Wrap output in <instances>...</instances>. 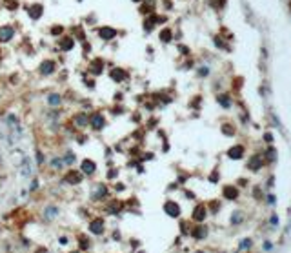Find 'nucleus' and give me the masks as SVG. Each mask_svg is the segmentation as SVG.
I'll list each match as a JSON object with an SVG mask.
<instances>
[{
    "instance_id": "2eb2a0df",
    "label": "nucleus",
    "mask_w": 291,
    "mask_h": 253,
    "mask_svg": "<svg viewBox=\"0 0 291 253\" xmlns=\"http://www.w3.org/2000/svg\"><path fill=\"white\" fill-rule=\"evenodd\" d=\"M111 78L116 80V82H120V80L124 78V71H122V69H113V71H111Z\"/></svg>"
},
{
    "instance_id": "0eeeda50",
    "label": "nucleus",
    "mask_w": 291,
    "mask_h": 253,
    "mask_svg": "<svg viewBox=\"0 0 291 253\" xmlns=\"http://www.w3.org/2000/svg\"><path fill=\"white\" fill-rule=\"evenodd\" d=\"M11 37H13V27H2V29H0V40H2V42L11 40Z\"/></svg>"
},
{
    "instance_id": "473e14b6",
    "label": "nucleus",
    "mask_w": 291,
    "mask_h": 253,
    "mask_svg": "<svg viewBox=\"0 0 291 253\" xmlns=\"http://www.w3.org/2000/svg\"><path fill=\"white\" fill-rule=\"evenodd\" d=\"M73 253H78V251H73Z\"/></svg>"
},
{
    "instance_id": "7c9ffc66",
    "label": "nucleus",
    "mask_w": 291,
    "mask_h": 253,
    "mask_svg": "<svg viewBox=\"0 0 291 253\" xmlns=\"http://www.w3.org/2000/svg\"><path fill=\"white\" fill-rule=\"evenodd\" d=\"M37 160H38V164L42 162V153H37Z\"/></svg>"
},
{
    "instance_id": "bb28decb",
    "label": "nucleus",
    "mask_w": 291,
    "mask_h": 253,
    "mask_svg": "<svg viewBox=\"0 0 291 253\" xmlns=\"http://www.w3.org/2000/svg\"><path fill=\"white\" fill-rule=\"evenodd\" d=\"M220 104H222V106H229L228 97H220Z\"/></svg>"
},
{
    "instance_id": "f257e3e1",
    "label": "nucleus",
    "mask_w": 291,
    "mask_h": 253,
    "mask_svg": "<svg viewBox=\"0 0 291 253\" xmlns=\"http://www.w3.org/2000/svg\"><path fill=\"white\" fill-rule=\"evenodd\" d=\"M33 175V166H31V160L27 157H24L22 160V177H26V179H29Z\"/></svg>"
},
{
    "instance_id": "393cba45",
    "label": "nucleus",
    "mask_w": 291,
    "mask_h": 253,
    "mask_svg": "<svg viewBox=\"0 0 291 253\" xmlns=\"http://www.w3.org/2000/svg\"><path fill=\"white\" fill-rule=\"evenodd\" d=\"M240 221H242V213H235V215H233V222L239 224Z\"/></svg>"
},
{
    "instance_id": "a211bd4d",
    "label": "nucleus",
    "mask_w": 291,
    "mask_h": 253,
    "mask_svg": "<svg viewBox=\"0 0 291 253\" xmlns=\"http://www.w3.org/2000/svg\"><path fill=\"white\" fill-rule=\"evenodd\" d=\"M11 157H13V162H15V164H18L20 160H24V153H20V151H13Z\"/></svg>"
},
{
    "instance_id": "6e6552de",
    "label": "nucleus",
    "mask_w": 291,
    "mask_h": 253,
    "mask_svg": "<svg viewBox=\"0 0 291 253\" xmlns=\"http://www.w3.org/2000/svg\"><path fill=\"white\" fill-rule=\"evenodd\" d=\"M91 231L93 233H96V235H100V233L104 231V222L102 221H95V222H91Z\"/></svg>"
},
{
    "instance_id": "4be33fe9",
    "label": "nucleus",
    "mask_w": 291,
    "mask_h": 253,
    "mask_svg": "<svg viewBox=\"0 0 291 253\" xmlns=\"http://www.w3.org/2000/svg\"><path fill=\"white\" fill-rule=\"evenodd\" d=\"M93 71H96L95 75H98L100 71H102V62H100V60H96V62H93Z\"/></svg>"
},
{
    "instance_id": "1a4fd4ad",
    "label": "nucleus",
    "mask_w": 291,
    "mask_h": 253,
    "mask_svg": "<svg viewBox=\"0 0 291 253\" xmlns=\"http://www.w3.org/2000/svg\"><path fill=\"white\" fill-rule=\"evenodd\" d=\"M91 124H93L96 129H100V127H104V117L102 115H95L93 118H91Z\"/></svg>"
},
{
    "instance_id": "c756f323",
    "label": "nucleus",
    "mask_w": 291,
    "mask_h": 253,
    "mask_svg": "<svg viewBox=\"0 0 291 253\" xmlns=\"http://www.w3.org/2000/svg\"><path fill=\"white\" fill-rule=\"evenodd\" d=\"M62 31V29H60V27H53V33H55V35H58V33Z\"/></svg>"
},
{
    "instance_id": "6ab92c4d",
    "label": "nucleus",
    "mask_w": 291,
    "mask_h": 253,
    "mask_svg": "<svg viewBox=\"0 0 291 253\" xmlns=\"http://www.w3.org/2000/svg\"><path fill=\"white\" fill-rule=\"evenodd\" d=\"M93 195L96 197V199H102V197L106 195V188H104V186H98V188H95V193H93Z\"/></svg>"
},
{
    "instance_id": "aec40b11",
    "label": "nucleus",
    "mask_w": 291,
    "mask_h": 253,
    "mask_svg": "<svg viewBox=\"0 0 291 253\" xmlns=\"http://www.w3.org/2000/svg\"><path fill=\"white\" fill-rule=\"evenodd\" d=\"M76 124H78V126H86V124H87V117L86 115H76Z\"/></svg>"
},
{
    "instance_id": "cd10ccee",
    "label": "nucleus",
    "mask_w": 291,
    "mask_h": 253,
    "mask_svg": "<svg viewBox=\"0 0 291 253\" xmlns=\"http://www.w3.org/2000/svg\"><path fill=\"white\" fill-rule=\"evenodd\" d=\"M7 7H11V9H15V7H17V2H13V0H7Z\"/></svg>"
},
{
    "instance_id": "ddd939ff",
    "label": "nucleus",
    "mask_w": 291,
    "mask_h": 253,
    "mask_svg": "<svg viewBox=\"0 0 291 253\" xmlns=\"http://www.w3.org/2000/svg\"><path fill=\"white\" fill-rule=\"evenodd\" d=\"M29 15H31L33 18H40V17H42V6L35 4L31 9H29Z\"/></svg>"
},
{
    "instance_id": "412c9836",
    "label": "nucleus",
    "mask_w": 291,
    "mask_h": 253,
    "mask_svg": "<svg viewBox=\"0 0 291 253\" xmlns=\"http://www.w3.org/2000/svg\"><path fill=\"white\" fill-rule=\"evenodd\" d=\"M251 248V241L249 239H244L242 242H240V250H249Z\"/></svg>"
},
{
    "instance_id": "2f4dec72",
    "label": "nucleus",
    "mask_w": 291,
    "mask_h": 253,
    "mask_svg": "<svg viewBox=\"0 0 291 253\" xmlns=\"http://www.w3.org/2000/svg\"><path fill=\"white\" fill-rule=\"evenodd\" d=\"M135 2H140V0H135Z\"/></svg>"
},
{
    "instance_id": "f03ea898",
    "label": "nucleus",
    "mask_w": 291,
    "mask_h": 253,
    "mask_svg": "<svg viewBox=\"0 0 291 253\" xmlns=\"http://www.w3.org/2000/svg\"><path fill=\"white\" fill-rule=\"evenodd\" d=\"M82 173L84 175H91V173H95V169H96V166H95V162L93 160H82Z\"/></svg>"
},
{
    "instance_id": "9d476101",
    "label": "nucleus",
    "mask_w": 291,
    "mask_h": 253,
    "mask_svg": "<svg viewBox=\"0 0 291 253\" xmlns=\"http://www.w3.org/2000/svg\"><path fill=\"white\" fill-rule=\"evenodd\" d=\"M66 180H67L69 184H78V182L82 180V175H80V173H69V175L66 177Z\"/></svg>"
},
{
    "instance_id": "39448f33",
    "label": "nucleus",
    "mask_w": 291,
    "mask_h": 253,
    "mask_svg": "<svg viewBox=\"0 0 291 253\" xmlns=\"http://www.w3.org/2000/svg\"><path fill=\"white\" fill-rule=\"evenodd\" d=\"M164 210H166V213L167 215H171V217H178V213H180V210H178V206L175 204V202H167Z\"/></svg>"
},
{
    "instance_id": "5701e85b",
    "label": "nucleus",
    "mask_w": 291,
    "mask_h": 253,
    "mask_svg": "<svg viewBox=\"0 0 291 253\" xmlns=\"http://www.w3.org/2000/svg\"><path fill=\"white\" fill-rule=\"evenodd\" d=\"M160 38H162V40H169V38H171V31H169V29H164L162 35H160Z\"/></svg>"
},
{
    "instance_id": "c85d7f7f",
    "label": "nucleus",
    "mask_w": 291,
    "mask_h": 253,
    "mask_svg": "<svg viewBox=\"0 0 291 253\" xmlns=\"http://www.w3.org/2000/svg\"><path fill=\"white\" fill-rule=\"evenodd\" d=\"M264 250H266V251H269V250H271V244L266 242V244H264Z\"/></svg>"
},
{
    "instance_id": "f3484780",
    "label": "nucleus",
    "mask_w": 291,
    "mask_h": 253,
    "mask_svg": "<svg viewBox=\"0 0 291 253\" xmlns=\"http://www.w3.org/2000/svg\"><path fill=\"white\" fill-rule=\"evenodd\" d=\"M224 195H226L228 199H235V197L239 195V191L235 190V188H226V191H224Z\"/></svg>"
},
{
    "instance_id": "4468645a",
    "label": "nucleus",
    "mask_w": 291,
    "mask_h": 253,
    "mask_svg": "<svg viewBox=\"0 0 291 253\" xmlns=\"http://www.w3.org/2000/svg\"><path fill=\"white\" fill-rule=\"evenodd\" d=\"M47 104H49V106H58V104H60V95H57V93L49 95V97H47Z\"/></svg>"
},
{
    "instance_id": "20e7f679",
    "label": "nucleus",
    "mask_w": 291,
    "mask_h": 253,
    "mask_svg": "<svg viewBox=\"0 0 291 253\" xmlns=\"http://www.w3.org/2000/svg\"><path fill=\"white\" fill-rule=\"evenodd\" d=\"M98 35H100V38H104V40H111L115 35H116V31H115L113 27H102V29L98 31Z\"/></svg>"
},
{
    "instance_id": "f8f14e48",
    "label": "nucleus",
    "mask_w": 291,
    "mask_h": 253,
    "mask_svg": "<svg viewBox=\"0 0 291 253\" xmlns=\"http://www.w3.org/2000/svg\"><path fill=\"white\" fill-rule=\"evenodd\" d=\"M242 153H244L242 146H235L233 149H229V157H231V158H240V157H242Z\"/></svg>"
},
{
    "instance_id": "dca6fc26",
    "label": "nucleus",
    "mask_w": 291,
    "mask_h": 253,
    "mask_svg": "<svg viewBox=\"0 0 291 253\" xmlns=\"http://www.w3.org/2000/svg\"><path fill=\"white\" fill-rule=\"evenodd\" d=\"M60 47H62V49H71L73 47V38H69V37H67V38H62Z\"/></svg>"
},
{
    "instance_id": "9b49d317",
    "label": "nucleus",
    "mask_w": 291,
    "mask_h": 253,
    "mask_svg": "<svg viewBox=\"0 0 291 253\" xmlns=\"http://www.w3.org/2000/svg\"><path fill=\"white\" fill-rule=\"evenodd\" d=\"M57 215H58V210H57V208H53V206H47V208H46V219H47V221H53Z\"/></svg>"
},
{
    "instance_id": "423d86ee",
    "label": "nucleus",
    "mask_w": 291,
    "mask_h": 253,
    "mask_svg": "<svg viewBox=\"0 0 291 253\" xmlns=\"http://www.w3.org/2000/svg\"><path fill=\"white\" fill-rule=\"evenodd\" d=\"M204 217H206V208H204V206H197L195 211H193V219L198 221V222H202L204 221Z\"/></svg>"
},
{
    "instance_id": "a878e982",
    "label": "nucleus",
    "mask_w": 291,
    "mask_h": 253,
    "mask_svg": "<svg viewBox=\"0 0 291 253\" xmlns=\"http://www.w3.org/2000/svg\"><path fill=\"white\" fill-rule=\"evenodd\" d=\"M51 166H55V168H60V166H62L60 158H53V160H51Z\"/></svg>"
},
{
    "instance_id": "7ed1b4c3",
    "label": "nucleus",
    "mask_w": 291,
    "mask_h": 253,
    "mask_svg": "<svg viewBox=\"0 0 291 253\" xmlns=\"http://www.w3.org/2000/svg\"><path fill=\"white\" fill-rule=\"evenodd\" d=\"M53 71H55V64H53V60H44V62L40 64V73L42 75H51Z\"/></svg>"
},
{
    "instance_id": "b1692460",
    "label": "nucleus",
    "mask_w": 291,
    "mask_h": 253,
    "mask_svg": "<svg viewBox=\"0 0 291 253\" xmlns=\"http://www.w3.org/2000/svg\"><path fill=\"white\" fill-rule=\"evenodd\" d=\"M204 235H206V230H202V228H198V230H195V237H197V239H202Z\"/></svg>"
}]
</instances>
